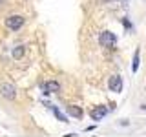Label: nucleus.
I'll list each match as a JSON object with an SVG mask.
<instances>
[{
    "instance_id": "obj_1",
    "label": "nucleus",
    "mask_w": 146,
    "mask_h": 137,
    "mask_svg": "<svg viewBox=\"0 0 146 137\" xmlns=\"http://www.w3.org/2000/svg\"><path fill=\"white\" fill-rule=\"evenodd\" d=\"M99 44L102 46V48H111V46L117 44V37L111 33V31H102V33L99 35Z\"/></svg>"
},
{
    "instance_id": "obj_2",
    "label": "nucleus",
    "mask_w": 146,
    "mask_h": 137,
    "mask_svg": "<svg viewBox=\"0 0 146 137\" xmlns=\"http://www.w3.org/2000/svg\"><path fill=\"white\" fill-rule=\"evenodd\" d=\"M24 26V17L20 15H13V17H7L6 18V27H9L11 31H17Z\"/></svg>"
},
{
    "instance_id": "obj_3",
    "label": "nucleus",
    "mask_w": 146,
    "mask_h": 137,
    "mask_svg": "<svg viewBox=\"0 0 146 137\" xmlns=\"http://www.w3.org/2000/svg\"><path fill=\"white\" fill-rule=\"evenodd\" d=\"M0 93H2V97H6L9 100H13L17 97V90L13 84H9V82H4V84H0Z\"/></svg>"
},
{
    "instance_id": "obj_4",
    "label": "nucleus",
    "mask_w": 146,
    "mask_h": 137,
    "mask_svg": "<svg viewBox=\"0 0 146 137\" xmlns=\"http://www.w3.org/2000/svg\"><path fill=\"white\" fill-rule=\"evenodd\" d=\"M108 88L115 93H121L122 91V77L121 75H111L108 80Z\"/></svg>"
},
{
    "instance_id": "obj_5",
    "label": "nucleus",
    "mask_w": 146,
    "mask_h": 137,
    "mask_svg": "<svg viewBox=\"0 0 146 137\" xmlns=\"http://www.w3.org/2000/svg\"><path fill=\"white\" fill-rule=\"evenodd\" d=\"M58 91H60V84L57 80L44 82V93H58Z\"/></svg>"
},
{
    "instance_id": "obj_6",
    "label": "nucleus",
    "mask_w": 146,
    "mask_h": 137,
    "mask_svg": "<svg viewBox=\"0 0 146 137\" xmlns=\"http://www.w3.org/2000/svg\"><path fill=\"white\" fill-rule=\"evenodd\" d=\"M108 113V108H104V106H97L95 110H91V119L93 121H100L104 115Z\"/></svg>"
},
{
    "instance_id": "obj_7",
    "label": "nucleus",
    "mask_w": 146,
    "mask_h": 137,
    "mask_svg": "<svg viewBox=\"0 0 146 137\" xmlns=\"http://www.w3.org/2000/svg\"><path fill=\"white\" fill-rule=\"evenodd\" d=\"M66 110H68V113L75 119H82V115H84L82 108H79V106H66Z\"/></svg>"
},
{
    "instance_id": "obj_8",
    "label": "nucleus",
    "mask_w": 146,
    "mask_h": 137,
    "mask_svg": "<svg viewBox=\"0 0 146 137\" xmlns=\"http://www.w3.org/2000/svg\"><path fill=\"white\" fill-rule=\"evenodd\" d=\"M49 108H51V112H53V115L55 117H57L58 119V121H60V122H68V117L66 115H64V113L60 112V110H58L57 106H55V104H51V106H49Z\"/></svg>"
},
{
    "instance_id": "obj_9",
    "label": "nucleus",
    "mask_w": 146,
    "mask_h": 137,
    "mask_svg": "<svg viewBox=\"0 0 146 137\" xmlns=\"http://www.w3.org/2000/svg\"><path fill=\"white\" fill-rule=\"evenodd\" d=\"M24 53H26V49H24V46H17L15 49H13V59H22L24 57Z\"/></svg>"
},
{
    "instance_id": "obj_10",
    "label": "nucleus",
    "mask_w": 146,
    "mask_h": 137,
    "mask_svg": "<svg viewBox=\"0 0 146 137\" xmlns=\"http://www.w3.org/2000/svg\"><path fill=\"white\" fill-rule=\"evenodd\" d=\"M137 70H139V49L133 53V64H131V71L137 73Z\"/></svg>"
},
{
    "instance_id": "obj_11",
    "label": "nucleus",
    "mask_w": 146,
    "mask_h": 137,
    "mask_svg": "<svg viewBox=\"0 0 146 137\" xmlns=\"http://www.w3.org/2000/svg\"><path fill=\"white\" fill-rule=\"evenodd\" d=\"M141 110H146V104H143V106H141Z\"/></svg>"
}]
</instances>
